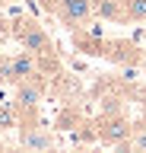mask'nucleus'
I'll list each match as a JSON object with an SVG mask.
<instances>
[{
  "instance_id": "obj_3",
  "label": "nucleus",
  "mask_w": 146,
  "mask_h": 153,
  "mask_svg": "<svg viewBox=\"0 0 146 153\" xmlns=\"http://www.w3.org/2000/svg\"><path fill=\"white\" fill-rule=\"evenodd\" d=\"M130 134H134V128H130V121L124 115H111V118H105L98 124V140L108 143V147H121Z\"/></svg>"
},
{
  "instance_id": "obj_9",
  "label": "nucleus",
  "mask_w": 146,
  "mask_h": 153,
  "mask_svg": "<svg viewBox=\"0 0 146 153\" xmlns=\"http://www.w3.org/2000/svg\"><path fill=\"white\" fill-rule=\"evenodd\" d=\"M121 150H134V153H146V128H134V134L121 143Z\"/></svg>"
},
{
  "instance_id": "obj_6",
  "label": "nucleus",
  "mask_w": 146,
  "mask_h": 153,
  "mask_svg": "<svg viewBox=\"0 0 146 153\" xmlns=\"http://www.w3.org/2000/svg\"><path fill=\"white\" fill-rule=\"evenodd\" d=\"M105 57L121 61V64H140V61H143L140 48L130 45V42H105Z\"/></svg>"
},
{
  "instance_id": "obj_10",
  "label": "nucleus",
  "mask_w": 146,
  "mask_h": 153,
  "mask_svg": "<svg viewBox=\"0 0 146 153\" xmlns=\"http://www.w3.org/2000/svg\"><path fill=\"white\" fill-rule=\"evenodd\" d=\"M127 22H146V0H127Z\"/></svg>"
},
{
  "instance_id": "obj_4",
  "label": "nucleus",
  "mask_w": 146,
  "mask_h": 153,
  "mask_svg": "<svg viewBox=\"0 0 146 153\" xmlns=\"http://www.w3.org/2000/svg\"><path fill=\"white\" fill-rule=\"evenodd\" d=\"M35 54L32 51H19L16 57H10L7 64H3V80L7 83H19V80H29V76H35Z\"/></svg>"
},
{
  "instance_id": "obj_1",
  "label": "nucleus",
  "mask_w": 146,
  "mask_h": 153,
  "mask_svg": "<svg viewBox=\"0 0 146 153\" xmlns=\"http://www.w3.org/2000/svg\"><path fill=\"white\" fill-rule=\"evenodd\" d=\"M45 10H51L54 16L64 22V26H83L89 16H95L92 13V0H41Z\"/></svg>"
},
{
  "instance_id": "obj_11",
  "label": "nucleus",
  "mask_w": 146,
  "mask_h": 153,
  "mask_svg": "<svg viewBox=\"0 0 146 153\" xmlns=\"http://www.w3.org/2000/svg\"><path fill=\"white\" fill-rule=\"evenodd\" d=\"M7 128H13V118L10 112H0V131H7Z\"/></svg>"
},
{
  "instance_id": "obj_12",
  "label": "nucleus",
  "mask_w": 146,
  "mask_h": 153,
  "mask_svg": "<svg viewBox=\"0 0 146 153\" xmlns=\"http://www.w3.org/2000/svg\"><path fill=\"white\" fill-rule=\"evenodd\" d=\"M140 67H143V74H146V54H143V61H140Z\"/></svg>"
},
{
  "instance_id": "obj_7",
  "label": "nucleus",
  "mask_w": 146,
  "mask_h": 153,
  "mask_svg": "<svg viewBox=\"0 0 146 153\" xmlns=\"http://www.w3.org/2000/svg\"><path fill=\"white\" fill-rule=\"evenodd\" d=\"M41 83L35 80V76H29V80H19L16 83V102L26 105V108H32V105H38L41 102Z\"/></svg>"
},
{
  "instance_id": "obj_5",
  "label": "nucleus",
  "mask_w": 146,
  "mask_h": 153,
  "mask_svg": "<svg viewBox=\"0 0 146 153\" xmlns=\"http://www.w3.org/2000/svg\"><path fill=\"white\" fill-rule=\"evenodd\" d=\"M92 13L108 22H127V0H92Z\"/></svg>"
},
{
  "instance_id": "obj_13",
  "label": "nucleus",
  "mask_w": 146,
  "mask_h": 153,
  "mask_svg": "<svg viewBox=\"0 0 146 153\" xmlns=\"http://www.w3.org/2000/svg\"><path fill=\"white\" fill-rule=\"evenodd\" d=\"M0 3H3V0H0Z\"/></svg>"
},
{
  "instance_id": "obj_2",
  "label": "nucleus",
  "mask_w": 146,
  "mask_h": 153,
  "mask_svg": "<svg viewBox=\"0 0 146 153\" xmlns=\"http://www.w3.org/2000/svg\"><path fill=\"white\" fill-rule=\"evenodd\" d=\"M16 42H19L26 51H32V54L51 51V38L45 35V29L35 26V22H19V26H16Z\"/></svg>"
},
{
  "instance_id": "obj_8",
  "label": "nucleus",
  "mask_w": 146,
  "mask_h": 153,
  "mask_svg": "<svg viewBox=\"0 0 146 153\" xmlns=\"http://www.w3.org/2000/svg\"><path fill=\"white\" fill-rule=\"evenodd\" d=\"M19 143L29 147V150H48L54 140H51V134L41 131V128H22L19 131Z\"/></svg>"
}]
</instances>
